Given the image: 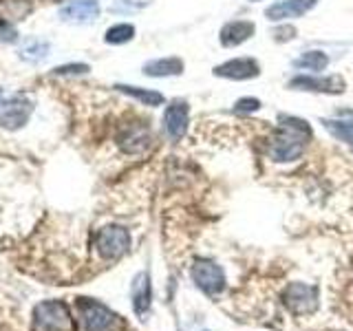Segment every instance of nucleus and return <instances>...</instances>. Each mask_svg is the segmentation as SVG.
Masks as SVG:
<instances>
[{
  "label": "nucleus",
  "mask_w": 353,
  "mask_h": 331,
  "mask_svg": "<svg viewBox=\"0 0 353 331\" xmlns=\"http://www.w3.org/2000/svg\"><path fill=\"white\" fill-rule=\"evenodd\" d=\"M135 38V27L128 25V22H119V25H113L110 29H106L104 33V42L108 44H126Z\"/></svg>",
  "instance_id": "aec40b11"
},
{
  "label": "nucleus",
  "mask_w": 353,
  "mask_h": 331,
  "mask_svg": "<svg viewBox=\"0 0 353 331\" xmlns=\"http://www.w3.org/2000/svg\"><path fill=\"white\" fill-rule=\"evenodd\" d=\"M60 18L66 22H77V25L93 22L99 18V3L97 0H69L60 9Z\"/></svg>",
  "instance_id": "ddd939ff"
},
{
  "label": "nucleus",
  "mask_w": 353,
  "mask_h": 331,
  "mask_svg": "<svg viewBox=\"0 0 353 331\" xmlns=\"http://www.w3.org/2000/svg\"><path fill=\"white\" fill-rule=\"evenodd\" d=\"M185 69V64L176 55H168V58H157L143 64V75L148 77H174L181 75Z\"/></svg>",
  "instance_id": "2eb2a0df"
},
{
  "label": "nucleus",
  "mask_w": 353,
  "mask_h": 331,
  "mask_svg": "<svg viewBox=\"0 0 353 331\" xmlns=\"http://www.w3.org/2000/svg\"><path fill=\"white\" fill-rule=\"evenodd\" d=\"M119 93H124L132 99H137L143 106H161L165 102V97L159 91H152V88H141V86H132V84H115Z\"/></svg>",
  "instance_id": "a211bd4d"
},
{
  "label": "nucleus",
  "mask_w": 353,
  "mask_h": 331,
  "mask_svg": "<svg viewBox=\"0 0 353 331\" xmlns=\"http://www.w3.org/2000/svg\"><path fill=\"white\" fill-rule=\"evenodd\" d=\"M261 99L256 97H241L234 102V113H243V115H252V113H256V110H261Z\"/></svg>",
  "instance_id": "5701e85b"
},
{
  "label": "nucleus",
  "mask_w": 353,
  "mask_h": 331,
  "mask_svg": "<svg viewBox=\"0 0 353 331\" xmlns=\"http://www.w3.org/2000/svg\"><path fill=\"white\" fill-rule=\"evenodd\" d=\"M132 307L137 316H146L150 309V279L148 274H139L132 283Z\"/></svg>",
  "instance_id": "f3484780"
},
{
  "label": "nucleus",
  "mask_w": 353,
  "mask_h": 331,
  "mask_svg": "<svg viewBox=\"0 0 353 331\" xmlns=\"http://www.w3.org/2000/svg\"><path fill=\"white\" fill-rule=\"evenodd\" d=\"M212 73L216 77H221V80L245 82V80H254V77L261 75V64L256 58H234V60L216 64Z\"/></svg>",
  "instance_id": "9d476101"
},
{
  "label": "nucleus",
  "mask_w": 353,
  "mask_h": 331,
  "mask_svg": "<svg viewBox=\"0 0 353 331\" xmlns=\"http://www.w3.org/2000/svg\"><path fill=\"white\" fill-rule=\"evenodd\" d=\"M254 33H256V25H254L252 20H243V18L230 20L221 27L219 42L228 49H234V47H241V44H245L250 38H254Z\"/></svg>",
  "instance_id": "f8f14e48"
},
{
  "label": "nucleus",
  "mask_w": 353,
  "mask_h": 331,
  "mask_svg": "<svg viewBox=\"0 0 353 331\" xmlns=\"http://www.w3.org/2000/svg\"><path fill=\"white\" fill-rule=\"evenodd\" d=\"M117 143H119V148L124 152H128V154L143 152L148 148V143H150V130H148V126H143V124H130L119 135Z\"/></svg>",
  "instance_id": "4468645a"
},
{
  "label": "nucleus",
  "mask_w": 353,
  "mask_h": 331,
  "mask_svg": "<svg viewBox=\"0 0 353 331\" xmlns=\"http://www.w3.org/2000/svg\"><path fill=\"white\" fill-rule=\"evenodd\" d=\"M309 137H312V128H309L305 119L292 115L281 117V121L276 124V128L270 135V146H268L270 159L276 163H290L301 159Z\"/></svg>",
  "instance_id": "f257e3e1"
},
{
  "label": "nucleus",
  "mask_w": 353,
  "mask_h": 331,
  "mask_svg": "<svg viewBox=\"0 0 353 331\" xmlns=\"http://www.w3.org/2000/svg\"><path fill=\"white\" fill-rule=\"evenodd\" d=\"M283 303L296 316L314 314L318 309V290L305 283H292L283 292Z\"/></svg>",
  "instance_id": "423d86ee"
},
{
  "label": "nucleus",
  "mask_w": 353,
  "mask_h": 331,
  "mask_svg": "<svg viewBox=\"0 0 353 331\" xmlns=\"http://www.w3.org/2000/svg\"><path fill=\"white\" fill-rule=\"evenodd\" d=\"M192 279L199 290H203L208 296H216L223 292L225 287V274L214 261L199 259L192 265Z\"/></svg>",
  "instance_id": "0eeeda50"
},
{
  "label": "nucleus",
  "mask_w": 353,
  "mask_h": 331,
  "mask_svg": "<svg viewBox=\"0 0 353 331\" xmlns=\"http://www.w3.org/2000/svg\"><path fill=\"white\" fill-rule=\"evenodd\" d=\"M325 128L334 135L338 141L347 143L349 148H353V117H331V119H323Z\"/></svg>",
  "instance_id": "6ab92c4d"
},
{
  "label": "nucleus",
  "mask_w": 353,
  "mask_h": 331,
  "mask_svg": "<svg viewBox=\"0 0 353 331\" xmlns=\"http://www.w3.org/2000/svg\"><path fill=\"white\" fill-rule=\"evenodd\" d=\"M250 3H261V0H250Z\"/></svg>",
  "instance_id": "a878e982"
},
{
  "label": "nucleus",
  "mask_w": 353,
  "mask_h": 331,
  "mask_svg": "<svg viewBox=\"0 0 353 331\" xmlns=\"http://www.w3.org/2000/svg\"><path fill=\"white\" fill-rule=\"evenodd\" d=\"M128 248H130V234L121 225H106L95 234V250L106 261H115L119 257H124Z\"/></svg>",
  "instance_id": "20e7f679"
},
{
  "label": "nucleus",
  "mask_w": 353,
  "mask_h": 331,
  "mask_svg": "<svg viewBox=\"0 0 353 331\" xmlns=\"http://www.w3.org/2000/svg\"><path fill=\"white\" fill-rule=\"evenodd\" d=\"M276 33H281V36H276V40H279V42H287V40L296 38V29L294 27H281V29H276Z\"/></svg>",
  "instance_id": "b1692460"
},
{
  "label": "nucleus",
  "mask_w": 353,
  "mask_h": 331,
  "mask_svg": "<svg viewBox=\"0 0 353 331\" xmlns=\"http://www.w3.org/2000/svg\"><path fill=\"white\" fill-rule=\"evenodd\" d=\"M188 124H190V104L185 99H172L163 108V117H161V128L165 132V137L170 141H181L188 132Z\"/></svg>",
  "instance_id": "39448f33"
},
{
  "label": "nucleus",
  "mask_w": 353,
  "mask_h": 331,
  "mask_svg": "<svg viewBox=\"0 0 353 331\" xmlns=\"http://www.w3.org/2000/svg\"><path fill=\"white\" fill-rule=\"evenodd\" d=\"M27 11H29V5H25L22 0H3V3H0V18L20 20Z\"/></svg>",
  "instance_id": "412c9836"
},
{
  "label": "nucleus",
  "mask_w": 353,
  "mask_h": 331,
  "mask_svg": "<svg viewBox=\"0 0 353 331\" xmlns=\"http://www.w3.org/2000/svg\"><path fill=\"white\" fill-rule=\"evenodd\" d=\"M88 66L86 64H71V66H60L55 69V73H86Z\"/></svg>",
  "instance_id": "393cba45"
},
{
  "label": "nucleus",
  "mask_w": 353,
  "mask_h": 331,
  "mask_svg": "<svg viewBox=\"0 0 353 331\" xmlns=\"http://www.w3.org/2000/svg\"><path fill=\"white\" fill-rule=\"evenodd\" d=\"M49 53V44H44L40 40H31L25 49H22V58L29 60V62H40L47 58Z\"/></svg>",
  "instance_id": "4be33fe9"
},
{
  "label": "nucleus",
  "mask_w": 353,
  "mask_h": 331,
  "mask_svg": "<svg viewBox=\"0 0 353 331\" xmlns=\"http://www.w3.org/2000/svg\"><path fill=\"white\" fill-rule=\"evenodd\" d=\"M33 329L36 331H75L69 307L62 301H42L33 309Z\"/></svg>",
  "instance_id": "f03ea898"
},
{
  "label": "nucleus",
  "mask_w": 353,
  "mask_h": 331,
  "mask_svg": "<svg viewBox=\"0 0 353 331\" xmlns=\"http://www.w3.org/2000/svg\"><path fill=\"white\" fill-rule=\"evenodd\" d=\"M77 309H80L86 331H108L115 323V314L106 305L91 301V298H77Z\"/></svg>",
  "instance_id": "1a4fd4ad"
},
{
  "label": "nucleus",
  "mask_w": 353,
  "mask_h": 331,
  "mask_svg": "<svg viewBox=\"0 0 353 331\" xmlns=\"http://www.w3.org/2000/svg\"><path fill=\"white\" fill-rule=\"evenodd\" d=\"M320 0H276L265 9V18L270 22H287L307 16L309 11L316 9Z\"/></svg>",
  "instance_id": "9b49d317"
},
{
  "label": "nucleus",
  "mask_w": 353,
  "mask_h": 331,
  "mask_svg": "<svg viewBox=\"0 0 353 331\" xmlns=\"http://www.w3.org/2000/svg\"><path fill=\"white\" fill-rule=\"evenodd\" d=\"M33 104L31 99L25 95H11L0 102V126L16 130L20 126L27 124V119L31 117Z\"/></svg>",
  "instance_id": "6e6552de"
},
{
  "label": "nucleus",
  "mask_w": 353,
  "mask_h": 331,
  "mask_svg": "<svg viewBox=\"0 0 353 331\" xmlns=\"http://www.w3.org/2000/svg\"><path fill=\"white\" fill-rule=\"evenodd\" d=\"M331 58L327 51H320V49H312V51H303L298 58L292 62L294 69L298 71H307V73H323L327 66H329Z\"/></svg>",
  "instance_id": "dca6fc26"
},
{
  "label": "nucleus",
  "mask_w": 353,
  "mask_h": 331,
  "mask_svg": "<svg viewBox=\"0 0 353 331\" xmlns=\"http://www.w3.org/2000/svg\"><path fill=\"white\" fill-rule=\"evenodd\" d=\"M287 88L292 91H307V93H323V95H342L347 91V82L345 77L340 75H294Z\"/></svg>",
  "instance_id": "7ed1b4c3"
}]
</instances>
